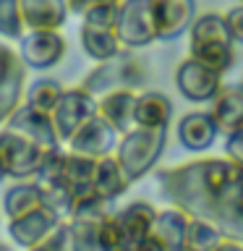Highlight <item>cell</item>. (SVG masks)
<instances>
[{
  "label": "cell",
  "mask_w": 243,
  "mask_h": 251,
  "mask_svg": "<svg viewBox=\"0 0 243 251\" xmlns=\"http://www.w3.org/2000/svg\"><path fill=\"white\" fill-rule=\"evenodd\" d=\"M154 180L168 207L183 209L188 217L209 220L222 235L243 241V168L230 157H199L172 168H160L154 170Z\"/></svg>",
  "instance_id": "1"
},
{
  "label": "cell",
  "mask_w": 243,
  "mask_h": 251,
  "mask_svg": "<svg viewBox=\"0 0 243 251\" xmlns=\"http://www.w3.org/2000/svg\"><path fill=\"white\" fill-rule=\"evenodd\" d=\"M188 55L201 60L217 74H227L235 66V42L227 29L225 13L204 11L196 13V19L188 26Z\"/></svg>",
  "instance_id": "2"
},
{
  "label": "cell",
  "mask_w": 243,
  "mask_h": 251,
  "mask_svg": "<svg viewBox=\"0 0 243 251\" xmlns=\"http://www.w3.org/2000/svg\"><path fill=\"white\" fill-rule=\"evenodd\" d=\"M165 147H168V128L152 131V128H136L133 126L131 131L121 133L115 157L121 162L125 178L131 180V186L157 168L160 157L165 154Z\"/></svg>",
  "instance_id": "3"
},
{
  "label": "cell",
  "mask_w": 243,
  "mask_h": 251,
  "mask_svg": "<svg viewBox=\"0 0 243 251\" xmlns=\"http://www.w3.org/2000/svg\"><path fill=\"white\" fill-rule=\"evenodd\" d=\"M149 78V71L144 66V60H139L133 50H123L115 58H110L105 63H97L89 74L81 78V89H86L94 100H99L102 94L113 92V89H141Z\"/></svg>",
  "instance_id": "4"
},
{
  "label": "cell",
  "mask_w": 243,
  "mask_h": 251,
  "mask_svg": "<svg viewBox=\"0 0 243 251\" xmlns=\"http://www.w3.org/2000/svg\"><path fill=\"white\" fill-rule=\"evenodd\" d=\"M50 154L37 141L26 139L24 133L0 126V157L5 165L8 180H31L42 168L45 157Z\"/></svg>",
  "instance_id": "5"
},
{
  "label": "cell",
  "mask_w": 243,
  "mask_h": 251,
  "mask_svg": "<svg viewBox=\"0 0 243 251\" xmlns=\"http://www.w3.org/2000/svg\"><path fill=\"white\" fill-rule=\"evenodd\" d=\"M115 34L123 50H141L157 42L152 0H121L118 3Z\"/></svg>",
  "instance_id": "6"
},
{
  "label": "cell",
  "mask_w": 243,
  "mask_h": 251,
  "mask_svg": "<svg viewBox=\"0 0 243 251\" xmlns=\"http://www.w3.org/2000/svg\"><path fill=\"white\" fill-rule=\"evenodd\" d=\"M66 52L68 42L60 29H26L19 39V58L26 71H50Z\"/></svg>",
  "instance_id": "7"
},
{
  "label": "cell",
  "mask_w": 243,
  "mask_h": 251,
  "mask_svg": "<svg viewBox=\"0 0 243 251\" xmlns=\"http://www.w3.org/2000/svg\"><path fill=\"white\" fill-rule=\"evenodd\" d=\"M222 74L212 71L209 66H204L201 60L186 55L183 60L175 66V89L180 92V97L194 102V105H204L217 97V92L222 89Z\"/></svg>",
  "instance_id": "8"
},
{
  "label": "cell",
  "mask_w": 243,
  "mask_h": 251,
  "mask_svg": "<svg viewBox=\"0 0 243 251\" xmlns=\"http://www.w3.org/2000/svg\"><path fill=\"white\" fill-rule=\"evenodd\" d=\"M92 115H97V100H94L86 89H81V86H71V89L63 92L60 102L50 113L60 144L66 147V141L73 136Z\"/></svg>",
  "instance_id": "9"
},
{
  "label": "cell",
  "mask_w": 243,
  "mask_h": 251,
  "mask_svg": "<svg viewBox=\"0 0 243 251\" xmlns=\"http://www.w3.org/2000/svg\"><path fill=\"white\" fill-rule=\"evenodd\" d=\"M63 217L58 209H52L50 204H39L37 209H31L26 212V215H21V217H13V220H8L5 227H8V238H11L19 249H31V246H37L42 238H47L55 227H58L63 223Z\"/></svg>",
  "instance_id": "10"
},
{
  "label": "cell",
  "mask_w": 243,
  "mask_h": 251,
  "mask_svg": "<svg viewBox=\"0 0 243 251\" xmlns=\"http://www.w3.org/2000/svg\"><path fill=\"white\" fill-rule=\"evenodd\" d=\"M118 141H121V133H118L113 126H110L105 118L97 113V115H92L89 121H86L81 128H78L73 136L66 141V149L99 160V157L115 152Z\"/></svg>",
  "instance_id": "11"
},
{
  "label": "cell",
  "mask_w": 243,
  "mask_h": 251,
  "mask_svg": "<svg viewBox=\"0 0 243 251\" xmlns=\"http://www.w3.org/2000/svg\"><path fill=\"white\" fill-rule=\"evenodd\" d=\"M196 13V0H152L157 42H172L186 34Z\"/></svg>",
  "instance_id": "12"
},
{
  "label": "cell",
  "mask_w": 243,
  "mask_h": 251,
  "mask_svg": "<svg viewBox=\"0 0 243 251\" xmlns=\"http://www.w3.org/2000/svg\"><path fill=\"white\" fill-rule=\"evenodd\" d=\"M5 126L13 128V131H19V133H24L26 139L37 141L42 149H47V152L63 147L60 139H58V131H55V126H52V118L47 113H39V110L24 105V102L13 110V115L5 121Z\"/></svg>",
  "instance_id": "13"
},
{
  "label": "cell",
  "mask_w": 243,
  "mask_h": 251,
  "mask_svg": "<svg viewBox=\"0 0 243 251\" xmlns=\"http://www.w3.org/2000/svg\"><path fill=\"white\" fill-rule=\"evenodd\" d=\"M175 136L183 149L201 154L215 147L219 131H217L215 121H212L209 110H191V113L180 115V121L175 126Z\"/></svg>",
  "instance_id": "14"
},
{
  "label": "cell",
  "mask_w": 243,
  "mask_h": 251,
  "mask_svg": "<svg viewBox=\"0 0 243 251\" xmlns=\"http://www.w3.org/2000/svg\"><path fill=\"white\" fill-rule=\"evenodd\" d=\"M209 115L219 133H235L243 128V81L222 84L217 97L209 102Z\"/></svg>",
  "instance_id": "15"
},
{
  "label": "cell",
  "mask_w": 243,
  "mask_h": 251,
  "mask_svg": "<svg viewBox=\"0 0 243 251\" xmlns=\"http://www.w3.org/2000/svg\"><path fill=\"white\" fill-rule=\"evenodd\" d=\"M175 115L172 100L160 89H144L136 97V107H133V126L136 128H168Z\"/></svg>",
  "instance_id": "16"
},
{
  "label": "cell",
  "mask_w": 243,
  "mask_h": 251,
  "mask_svg": "<svg viewBox=\"0 0 243 251\" xmlns=\"http://www.w3.org/2000/svg\"><path fill=\"white\" fill-rule=\"evenodd\" d=\"M68 16V0H21V19L26 29H63Z\"/></svg>",
  "instance_id": "17"
},
{
  "label": "cell",
  "mask_w": 243,
  "mask_h": 251,
  "mask_svg": "<svg viewBox=\"0 0 243 251\" xmlns=\"http://www.w3.org/2000/svg\"><path fill=\"white\" fill-rule=\"evenodd\" d=\"M136 89H113L97 100V113L113 126L118 133L133 128V107H136Z\"/></svg>",
  "instance_id": "18"
},
{
  "label": "cell",
  "mask_w": 243,
  "mask_h": 251,
  "mask_svg": "<svg viewBox=\"0 0 243 251\" xmlns=\"http://www.w3.org/2000/svg\"><path fill=\"white\" fill-rule=\"evenodd\" d=\"M92 188L99 196L110 199V201L121 199V196L131 188V180L125 178V173L121 168V162H118L115 152L113 154H105V157H99V160H97V165H94Z\"/></svg>",
  "instance_id": "19"
},
{
  "label": "cell",
  "mask_w": 243,
  "mask_h": 251,
  "mask_svg": "<svg viewBox=\"0 0 243 251\" xmlns=\"http://www.w3.org/2000/svg\"><path fill=\"white\" fill-rule=\"evenodd\" d=\"M39 204H45V194L42 188L37 186V180H13L8 186V191L3 194V217L5 220H13V217H21L26 212L37 209Z\"/></svg>",
  "instance_id": "20"
},
{
  "label": "cell",
  "mask_w": 243,
  "mask_h": 251,
  "mask_svg": "<svg viewBox=\"0 0 243 251\" xmlns=\"http://www.w3.org/2000/svg\"><path fill=\"white\" fill-rule=\"evenodd\" d=\"M186 230H188V215L178 207H168V209H157V220L149 233H154L168 251H178L186 243Z\"/></svg>",
  "instance_id": "21"
},
{
  "label": "cell",
  "mask_w": 243,
  "mask_h": 251,
  "mask_svg": "<svg viewBox=\"0 0 243 251\" xmlns=\"http://www.w3.org/2000/svg\"><path fill=\"white\" fill-rule=\"evenodd\" d=\"M81 39V50L86 58H92L94 63H105L110 58H115L118 52H123V45L118 39L115 29H94V26H84L78 31Z\"/></svg>",
  "instance_id": "22"
},
{
  "label": "cell",
  "mask_w": 243,
  "mask_h": 251,
  "mask_svg": "<svg viewBox=\"0 0 243 251\" xmlns=\"http://www.w3.org/2000/svg\"><path fill=\"white\" fill-rule=\"evenodd\" d=\"M63 92H66V86H63L58 78H50V76H37L26 81V89H24V105L39 110V113H47L50 115L55 105L60 102Z\"/></svg>",
  "instance_id": "23"
},
{
  "label": "cell",
  "mask_w": 243,
  "mask_h": 251,
  "mask_svg": "<svg viewBox=\"0 0 243 251\" xmlns=\"http://www.w3.org/2000/svg\"><path fill=\"white\" fill-rule=\"evenodd\" d=\"M115 215L123 223L125 230H128L133 243H136L139 238H144V235L152 230V225L157 220V207L146 199H136V201H128L121 209H115Z\"/></svg>",
  "instance_id": "24"
},
{
  "label": "cell",
  "mask_w": 243,
  "mask_h": 251,
  "mask_svg": "<svg viewBox=\"0 0 243 251\" xmlns=\"http://www.w3.org/2000/svg\"><path fill=\"white\" fill-rule=\"evenodd\" d=\"M24 89H26V66L19 63L0 78V126L13 115V110L24 102Z\"/></svg>",
  "instance_id": "25"
},
{
  "label": "cell",
  "mask_w": 243,
  "mask_h": 251,
  "mask_svg": "<svg viewBox=\"0 0 243 251\" xmlns=\"http://www.w3.org/2000/svg\"><path fill=\"white\" fill-rule=\"evenodd\" d=\"M94 165L97 160L78 152H71L66 149V157H63V178H66V186L71 196H78L92 188V178H94Z\"/></svg>",
  "instance_id": "26"
},
{
  "label": "cell",
  "mask_w": 243,
  "mask_h": 251,
  "mask_svg": "<svg viewBox=\"0 0 243 251\" xmlns=\"http://www.w3.org/2000/svg\"><path fill=\"white\" fill-rule=\"evenodd\" d=\"M110 212H113V201L105 199V196H99L94 188H89V191L73 196L66 220H78V223H102Z\"/></svg>",
  "instance_id": "27"
},
{
  "label": "cell",
  "mask_w": 243,
  "mask_h": 251,
  "mask_svg": "<svg viewBox=\"0 0 243 251\" xmlns=\"http://www.w3.org/2000/svg\"><path fill=\"white\" fill-rule=\"evenodd\" d=\"M97 233H99L102 251H131L133 249V238L128 235V230L123 227L121 220H118L115 209L97 225Z\"/></svg>",
  "instance_id": "28"
},
{
  "label": "cell",
  "mask_w": 243,
  "mask_h": 251,
  "mask_svg": "<svg viewBox=\"0 0 243 251\" xmlns=\"http://www.w3.org/2000/svg\"><path fill=\"white\" fill-rule=\"evenodd\" d=\"M222 238V230L201 217H188V230H186V246H194L199 251H209L215 243Z\"/></svg>",
  "instance_id": "29"
},
{
  "label": "cell",
  "mask_w": 243,
  "mask_h": 251,
  "mask_svg": "<svg viewBox=\"0 0 243 251\" xmlns=\"http://www.w3.org/2000/svg\"><path fill=\"white\" fill-rule=\"evenodd\" d=\"M26 31L21 19V0H0V37L5 42H19Z\"/></svg>",
  "instance_id": "30"
},
{
  "label": "cell",
  "mask_w": 243,
  "mask_h": 251,
  "mask_svg": "<svg viewBox=\"0 0 243 251\" xmlns=\"http://www.w3.org/2000/svg\"><path fill=\"white\" fill-rule=\"evenodd\" d=\"M71 225V246L73 251H102L97 225L99 223H78V220H68Z\"/></svg>",
  "instance_id": "31"
},
{
  "label": "cell",
  "mask_w": 243,
  "mask_h": 251,
  "mask_svg": "<svg viewBox=\"0 0 243 251\" xmlns=\"http://www.w3.org/2000/svg\"><path fill=\"white\" fill-rule=\"evenodd\" d=\"M115 19H118V3L92 5L81 13V24L94 29H115Z\"/></svg>",
  "instance_id": "32"
},
{
  "label": "cell",
  "mask_w": 243,
  "mask_h": 251,
  "mask_svg": "<svg viewBox=\"0 0 243 251\" xmlns=\"http://www.w3.org/2000/svg\"><path fill=\"white\" fill-rule=\"evenodd\" d=\"M26 251H73V246H71V225H68V220H63L47 238H42L37 246H31Z\"/></svg>",
  "instance_id": "33"
},
{
  "label": "cell",
  "mask_w": 243,
  "mask_h": 251,
  "mask_svg": "<svg viewBox=\"0 0 243 251\" xmlns=\"http://www.w3.org/2000/svg\"><path fill=\"white\" fill-rule=\"evenodd\" d=\"M225 21L230 29V37L235 45H243V3H235L233 8L225 11Z\"/></svg>",
  "instance_id": "34"
},
{
  "label": "cell",
  "mask_w": 243,
  "mask_h": 251,
  "mask_svg": "<svg viewBox=\"0 0 243 251\" xmlns=\"http://www.w3.org/2000/svg\"><path fill=\"white\" fill-rule=\"evenodd\" d=\"M225 157H230L233 162H238L243 168V128L225 136Z\"/></svg>",
  "instance_id": "35"
},
{
  "label": "cell",
  "mask_w": 243,
  "mask_h": 251,
  "mask_svg": "<svg viewBox=\"0 0 243 251\" xmlns=\"http://www.w3.org/2000/svg\"><path fill=\"white\" fill-rule=\"evenodd\" d=\"M16 63H19V52H16L8 42H0V78H3Z\"/></svg>",
  "instance_id": "36"
},
{
  "label": "cell",
  "mask_w": 243,
  "mask_h": 251,
  "mask_svg": "<svg viewBox=\"0 0 243 251\" xmlns=\"http://www.w3.org/2000/svg\"><path fill=\"white\" fill-rule=\"evenodd\" d=\"M131 251H168V249H165V243L157 238L154 233H146L144 238H139L136 243H133Z\"/></svg>",
  "instance_id": "37"
},
{
  "label": "cell",
  "mask_w": 243,
  "mask_h": 251,
  "mask_svg": "<svg viewBox=\"0 0 243 251\" xmlns=\"http://www.w3.org/2000/svg\"><path fill=\"white\" fill-rule=\"evenodd\" d=\"M105 3H121V0H68V8H71V13L81 16L86 8H92V5H105Z\"/></svg>",
  "instance_id": "38"
},
{
  "label": "cell",
  "mask_w": 243,
  "mask_h": 251,
  "mask_svg": "<svg viewBox=\"0 0 243 251\" xmlns=\"http://www.w3.org/2000/svg\"><path fill=\"white\" fill-rule=\"evenodd\" d=\"M209 251H243V241L233 238V235H222Z\"/></svg>",
  "instance_id": "39"
},
{
  "label": "cell",
  "mask_w": 243,
  "mask_h": 251,
  "mask_svg": "<svg viewBox=\"0 0 243 251\" xmlns=\"http://www.w3.org/2000/svg\"><path fill=\"white\" fill-rule=\"evenodd\" d=\"M8 180V176H5V165H3V157H0V186H3Z\"/></svg>",
  "instance_id": "40"
},
{
  "label": "cell",
  "mask_w": 243,
  "mask_h": 251,
  "mask_svg": "<svg viewBox=\"0 0 243 251\" xmlns=\"http://www.w3.org/2000/svg\"><path fill=\"white\" fill-rule=\"evenodd\" d=\"M178 251H199V249H194V246H186V243H183V246H180Z\"/></svg>",
  "instance_id": "41"
},
{
  "label": "cell",
  "mask_w": 243,
  "mask_h": 251,
  "mask_svg": "<svg viewBox=\"0 0 243 251\" xmlns=\"http://www.w3.org/2000/svg\"><path fill=\"white\" fill-rule=\"evenodd\" d=\"M0 251H11V246H8V243H3V241H0Z\"/></svg>",
  "instance_id": "42"
},
{
  "label": "cell",
  "mask_w": 243,
  "mask_h": 251,
  "mask_svg": "<svg viewBox=\"0 0 243 251\" xmlns=\"http://www.w3.org/2000/svg\"><path fill=\"white\" fill-rule=\"evenodd\" d=\"M241 217H243V188H241Z\"/></svg>",
  "instance_id": "43"
},
{
  "label": "cell",
  "mask_w": 243,
  "mask_h": 251,
  "mask_svg": "<svg viewBox=\"0 0 243 251\" xmlns=\"http://www.w3.org/2000/svg\"><path fill=\"white\" fill-rule=\"evenodd\" d=\"M0 223H3V212H0Z\"/></svg>",
  "instance_id": "44"
},
{
  "label": "cell",
  "mask_w": 243,
  "mask_h": 251,
  "mask_svg": "<svg viewBox=\"0 0 243 251\" xmlns=\"http://www.w3.org/2000/svg\"><path fill=\"white\" fill-rule=\"evenodd\" d=\"M238 3H243V0H238Z\"/></svg>",
  "instance_id": "45"
}]
</instances>
